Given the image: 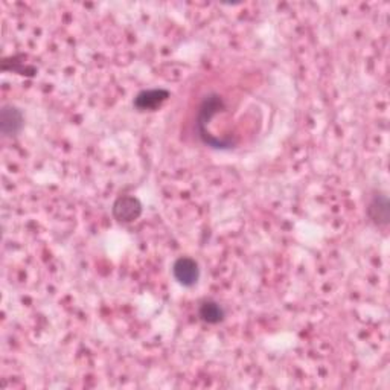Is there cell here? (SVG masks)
<instances>
[{"label": "cell", "mask_w": 390, "mask_h": 390, "mask_svg": "<svg viewBox=\"0 0 390 390\" xmlns=\"http://www.w3.org/2000/svg\"><path fill=\"white\" fill-rule=\"evenodd\" d=\"M142 203L135 195H121L113 203L111 213L119 223H133L142 215Z\"/></svg>", "instance_id": "cell-1"}, {"label": "cell", "mask_w": 390, "mask_h": 390, "mask_svg": "<svg viewBox=\"0 0 390 390\" xmlns=\"http://www.w3.org/2000/svg\"><path fill=\"white\" fill-rule=\"evenodd\" d=\"M172 274L180 285L192 289L200 281V265L189 256H182L172 264Z\"/></svg>", "instance_id": "cell-2"}, {"label": "cell", "mask_w": 390, "mask_h": 390, "mask_svg": "<svg viewBox=\"0 0 390 390\" xmlns=\"http://www.w3.org/2000/svg\"><path fill=\"white\" fill-rule=\"evenodd\" d=\"M25 127L23 113L16 106L6 104L0 110V131L6 138L17 136Z\"/></svg>", "instance_id": "cell-3"}, {"label": "cell", "mask_w": 390, "mask_h": 390, "mask_svg": "<svg viewBox=\"0 0 390 390\" xmlns=\"http://www.w3.org/2000/svg\"><path fill=\"white\" fill-rule=\"evenodd\" d=\"M169 98V91L167 89H150L142 90L140 94L136 95L133 106H135L139 111H148L156 110L160 107L163 102Z\"/></svg>", "instance_id": "cell-4"}, {"label": "cell", "mask_w": 390, "mask_h": 390, "mask_svg": "<svg viewBox=\"0 0 390 390\" xmlns=\"http://www.w3.org/2000/svg\"><path fill=\"white\" fill-rule=\"evenodd\" d=\"M367 215L377 225H387L390 220V204L387 195L375 194L371 203H369Z\"/></svg>", "instance_id": "cell-5"}, {"label": "cell", "mask_w": 390, "mask_h": 390, "mask_svg": "<svg viewBox=\"0 0 390 390\" xmlns=\"http://www.w3.org/2000/svg\"><path fill=\"white\" fill-rule=\"evenodd\" d=\"M199 316L203 322H206L209 325H217L224 321L225 313L224 308L215 301H203L200 308H199Z\"/></svg>", "instance_id": "cell-6"}]
</instances>
